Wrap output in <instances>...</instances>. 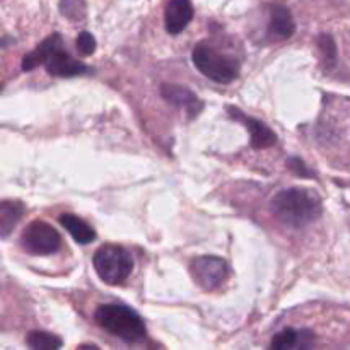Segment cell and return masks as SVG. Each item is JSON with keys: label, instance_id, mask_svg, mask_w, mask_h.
I'll return each mask as SVG.
<instances>
[{"label": "cell", "instance_id": "7c38bea8", "mask_svg": "<svg viewBox=\"0 0 350 350\" xmlns=\"http://www.w3.org/2000/svg\"><path fill=\"white\" fill-rule=\"evenodd\" d=\"M296 33V23H294L293 12L286 5L270 7V21L267 27V36L270 41H286Z\"/></svg>", "mask_w": 350, "mask_h": 350}, {"label": "cell", "instance_id": "30bf717a", "mask_svg": "<svg viewBox=\"0 0 350 350\" xmlns=\"http://www.w3.org/2000/svg\"><path fill=\"white\" fill-rule=\"evenodd\" d=\"M317 335L310 328H284L270 340L272 350H304L313 349Z\"/></svg>", "mask_w": 350, "mask_h": 350}, {"label": "cell", "instance_id": "9a60e30c", "mask_svg": "<svg viewBox=\"0 0 350 350\" xmlns=\"http://www.w3.org/2000/svg\"><path fill=\"white\" fill-rule=\"evenodd\" d=\"M26 345L33 350H58L64 347V340L44 330H31L26 335Z\"/></svg>", "mask_w": 350, "mask_h": 350}, {"label": "cell", "instance_id": "7a4b0ae2", "mask_svg": "<svg viewBox=\"0 0 350 350\" xmlns=\"http://www.w3.org/2000/svg\"><path fill=\"white\" fill-rule=\"evenodd\" d=\"M40 65H43L50 75L62 79L79 77V75H84L89 72L88 65L65 51L64 38L58 33L44 38L31 53L24 55L21 67L24 72H31Z\"/></svg>", "mask_w": 350, "mask_h": 350}, {"label": "cell", "instance_id": "8992f818", "mask_svg": "<svg viewBox=\"0 0 350 350\" xmlns=\"http://www.w3.org/2000/svg\"><path fill=\"white\" fill-rule=\"evenodd\" d=\"M21 246L29 255L48 256L60 250L62 238L53 226L36 219L24 228L21 234Z\"/></svg>", "mask_w": 350, "mask_h": 350}, {"label": "cell", "instance_id": "2e32d148", "mask_svg": "<svg viewBox=\"0 0 350 350\" xmlns=\"http://www.w3.org/2000/svg\"><path fill=\"white\" fill-rule=\"evenodd\" d=\"M58 9H60L62 16L74 21V23L84 21L85 16H88L85 0H60V2H58Z\"/></svg>", "mask_w": 350, "mask_h": 350}, {"label": "cell", "instance_id": "8fae6325", "mask_svg": "<svg viewBox=\"0 0 350 350\" xmlns=\"http://www.w3.org/2000/svg\"><path fill=\"white\" fill-rule=\"evenodd\" d=\"M195 9L191 0H167L164 9V27L170 34L183 33L193 21Z\"/></svg>", "mask_w": 350, "mask_h": 350}, {"label": "cell", "instance_id": "ffe728a7", "mask_svg": "<svg viewBox=\"0 0 350 350\" xmlns=\"http://www.w3.org/2000/svg\"><path fill=\"white\" fill-rule=\"evenodd\" d=\"M82 349H91V350H98V347H96V345H91V344H84V345H81V347H79V350H82Z\"/></svg>", "mask_w": 350, "mask_h": 350}, {"label": "cell", "instance_id": "ba28073f", "mask_svg": "<svg viewBox=\"0 0 350 350\" xmlns=\"http://www.w3.org/2000/svg\"><path fill=\"white\" fill-rule=\"evenodd\" d=\"M228 115L231 116L236 122L243 123V125L248 129L250 132V146L253 149H269V147L275 146L277 144V133L270 129L267 123L260 122V120L253 118V116L246 115L241 109H238L236 106H228Z\"/></svg>", "mask_w": 350, "mask_h": 350}, {"label": "cell", "instance_id": "5bb4252c", "mask_svg": "<svg viewBox=\"0 0 350 350\" xmlns=\"http://www.w3.org/2000/svg\"><path fill=\"white\" fill-rule=\"evenodd\" d=\"M24 214V205L17 200H3L0 204V236L9 238Z\"/></svg>", "mask_w": 350, "mask_h": 350}, {"label": "cell", "instance_id": "52a82bcc", "mask_svg": "<svg viewBox=\"0 0 350 350\" xmlns=\"http://www.w3.org/2000/svg\"><path fill=\"white\" fill-rule=\"evenodd\" d=\"M190 273L193 282L204 291H217L231 277V267L224 258L205 255L197 256L190 263Z\"/></svg>", "mask_w": 350, "mask_h": 350}, {"label": "cell", "instance_id": "277c9868", "mask_svg": "<svg viewBox=\"0 0 350 350\" xmlns=\"http://www.w3.org/2000/svg\"><path fill=\"white\" fill-rule=\"evenodd\" d=\"M191 60L202 75L217 84H231L241 72V62L238 58L217 50L208 41H200L193 48Z\"/></svg>", "mask_w": 350, "mask_h": 350}, {"label": "cell", "instance_id": "3957f363", "mask_svg": "<svg viewBox=\"0 0 350 350\" xmlns=\"http://www.w3.org/2000/svg\"><path fill=\"white\" fill-rule=\"evenodd\" d=\"M94 320L103 330L129 344H137L146 338V323L137 311L125 304H101L96 310Z\"/></svg>", "mask_w": 350, "mask_h": 350}, {"label": "cell", "instance_id": "5b68a950", "mask_svg": "<svg viewBox=\"0 0 350 350\" xmlns=\"http://www.w3.org/2000/svg\"><path fill=\"white\" fill-rule=\"evenodd\" d=\"M133 256L120 245H103L92 256V267L99 279L108 286H122L133 272Z\"/></svg>", "mask_w": 350, "mask_h": 350}, {"label": "cell", "instance_id": "9c48e42d", "mask_svg": "<svg viewBox=\"0 0 350 350\" xmlns=\"http://www.w3.org/2000/svg\"><path fill=\"white\" fill-rule=\"evenodd\" d=\"M161 96H163L170 105L176 106V108L180 109H185L188 118H197L205 108L204 101H202L191 89L185 88V85L163 84L161 85Z\"/></svg>", "mask_w": 350, "mask_h": 350}, {"label": "cell", "instance_id": "d6986e66", "mask_svg": "<svg viewBox=\"0 0 350 350\" xmlns=\"http://www.w3.org/2000/svg\"><path fill=\"white\" fill-rule=\"evenodd\" d=\"M287 166H289V170L293 171L296 176H301V178H314V176H317V174H314L313 171H311L310 167L306 166V163H304V161L301 159V157H297V156L289 157V159H287Z\"/></svg>", "mask_w": 350, "mask_h": 350}, {"label": "cell", "instance_id": "6da1fadb", "mask_svg": "<svg viewBox=\"0 0 350 350\" xmlns=\"http://www.w3.org/2000/svg\"><path fill=\"white\" fill-rule=\"evenodd\" d=\"M272 214L284 226L303 229L313 224L323 214V202L314 190L310 188H286L272 198Z\"/></svg>", "mask_w": 350, "mask_h": 350}, {"label": "cell", "instance_id": "4fadbf2b", "mask_svg": "<svg viewBox=\"0 0 350 350\" xmlns=\"http://www.w3.org/2000/svg\"><path fill=\"white\" fill-rule=\"evenodd\" d=\"M62 226L65 228V231L74 238L75 243L79 245H89V243L94 241L98 236H96V231L88 224L85 221H82L81 217L74 214H62L60 219H58Z\"/></svg>", "mask_w": 350, "mask_h": 350}, {"label": "cell", "instance_id": "ac0fdd59", "mask_svg": "<svg viewBox=\"0 0 350 350\" xmlns=\"http://www.w3.org/2000/svg\"><path fill=\"white\" fill-rule=\"evenodd\" d=\"M75 44H77L79 53L84 55V57H91V55L96 51V40L89 31H81Z\"/></svg>", "mask_w": 350, "mask_h": 350}, {"label": "cell", "instance_id": "e0dca14e", "mask_svg": "<svg viewBox=\"0 0 350 350\" xmlns=\"http://www.w3.org/2000/svg\"><path fill=\"white\" fill-rule=\"evenodd\" d=\"M318 46H320L321 55H323V62H325V67L332 68L335 64H337V57H338V51H337V43H335L334 36L328 33H323L318 36Z\"/></svg>", "mask_w": 350, "mask_h": 350}]
</instances>
